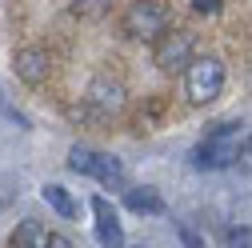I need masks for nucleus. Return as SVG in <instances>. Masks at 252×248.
<instances>
[{
	"label": "nucleus",
	"instance_id": "f257e3e1",
	"mask_svg": "<svg viewBox=\"0 0 252 248\" xmlns=\"http://www.w3.org/2000/svg\"><path fill=\"white\" fill-rule=\"evenodd\" d=\"M240 152H244L240 124H236V120L216 124V128L192 148V168H200V172H220V168L236 164V160H240Z\"/></svg>",
	"mask_w": 252,
	"mask_h": 248
},
{
	"label": "nucleus",
	"instance_id": "f03ea898",
	"mask_svg": "<svg viewBox=\"0 0 252 248\" xmlns=\"http://www.w3.org/2000/svg\"><path fill=\"white\" fill-rule=\"evenodd\" d=\"M168 28H172V16L160 0H132L120 16V32L128 40H152L156 44Z\"/></svg>",
	"mask_w": 252,
	"mask_h": 248
},
{
	"label": "nucleus",
	"instance_id": "7ed1b4c3",
	"mask_svg": "<svg viewBox=\"0 0 252 248\" xmlns=\"http://www.w3.org/2000/svg\"><path fill=\"white\" fill-rule=\"evenodd\" d=\"M224 92V60L220 56H196L184 68V96L188 104H212Z\"/></svg>",
	"mask_w": 252,
	"mask_h": 248
},
{
	"label": "nucleus",
	"instance_id": "20e7f679",
	"mask_svg": "<svg viewBox=\"0 0 252 248\" xmlns=\"http://www.w3.org/2000/svg\"><path fill=\"white\" fill-rule=\"evenodd\" d=\"M68 168H72V172H80V176L100 180L104 188H128L120 160H116V156H108V152L88 148V144H72V148H68Z\"/></svg>",
	"mask_w": 252,
	"mask_h": 248
},
{
	"label": "nucleus",
	"instance_id": "39448f33",
	"mask_svg": "<svg viewBox=\"0 0 252 248\" xmlns=\"http://www.w3.org/2000/svg\"><path fill=\"white\" fill-rule=\"evenodd\" d=\"M192 52H196V36L188 32V28H168V32L156 40L152 60H156V68H164V72H180V68H188L196 60Z\"/></svg>",
	"mask_w": 252,
	"mask_h": 248
},
{
	"label": "nucleus",
	"instance_id": "423d86ee",
	"mask_svg": "<svg viewBox=\"0 0 252 248\" xmlns=\"http://www.w3.org/2000/svg\"><path fill=\"white\" fill-rule=\"evenodd\" d=\"M84 104L96 112L100 120L116 116V112L124 108V84H120V80H112V76H96V80L88 84V92H84Z\"/></svg>",
	"mask_w": 252,
	"mask_h": 248
},
{
	"label": "nucleus",
	"instance_id": "0eeeda50",
	"mask_svg": "<svg viewBox=\"0 0 252 248\" xmlns=\"http://www.w3.org/2000/svg\"><path fill=\"white\" fill-rule=\"evenodd\" d=\"M16 76L24 80V84H44L48 76H52V52L48 48H40V44H24L20 52H16Z\"/></svg>",
	"mask_w": 252,
	"mask_h": 248
},
{
	"label": "nucleus",
	"instance_id": "6e6552de",
	"mask_svg": "<svg viewBox=\"0 0 252 248\" xmlns=\"http://www.w3.org/2000/svg\"><path fill=\"white\" fill-rule=\"evenodd\" d=\"M92 216H96V240L104 248H124V224L104 196H92Z\"/></svg>",
	"mask_w": 252,
	"mask_h": 248
},
{
	"label": "nucleus",
	"instance_id": "1a4fd4ad",
	"mask_svg": "<svg viewBox=\"0 0 252 248\" xmlns=\"http://www.w3.org/2000/svg\"><path fill=\"white\" fill-rule=\"evenodd\" d=\"M124 204H128L132 212L140 216H160L164 212V200L156 188H148V184H136V188H124Z\"/></svg>",
	"mask_w": 252,
	"mask_h": 248
},
{
	"label": "nucleus",
	"instance_id": "9d476101",
	"mask_svg": "<svg viewBox=\"0 0 252 248\" xmlns=\"http://www.w3.org/2000/svg\"><path fill=\"white\" fill-rule=\"evenodd\" d=\"M44 244H48V236H44L40 220H20L8 236V248H44Z\"/></svg>",
	"mask_w": 252,
	"mask_h": 248
},
{
	"label": "nucleus",
	"instance_id": "9b49d317",
	"mask_svg": "<svg viewBox=\"0 0 252 248\" xmlns=\"http://www.w3.org/2000/svg\"><path fill=\"white\" fill-rule=\"evenodd\" d=\"M40 192H44V200H48V204H52V208H56L60 216H64V220H72V216L80 212V204H76V200L68 196V188H60V184H44Z\"/></svg>",
	"mask_w": 252,
	"mask_h": 248
},
{
	"label": "nucleus",
	"instance_id": "f8f14e48",
	"mask_svg": "<svg viewBox=\"0 0 252 248\" xmlns=\"http://www.w3.org/2000/svg\"><path fill=\"white\" fill-rule=\"evenodd\" d=\"M68 12L80 20H100L112 12V0H68Z\"/></svg>",
	"mask_w": 252,
	"mask_h": 248
},
{
	"label": "nucleus",
	"instance_id": "ddd939ff",
	"mask_svg": "<svg viewBox=\"0 0 252 248\" xmlns=\"http://www.w3.org/2000/svg\"><path fill=\"white\" fill-rule=\"evenodd\" d=\"M160 116H164V100H160V96H148L144 108H140V116H136V128H140V132H156Z\"/></svg>",
	"mask_w": 252,
	"mask_h": 248
},
{
	"label": "nucleus",
	"instance_id": "4468645a",
	"mask_svg": "<svg viewBox=\"0 0 252 248\" xmlns=\"http://www.w3.org/2000/svg\"><path fill=\"white\" fill-rule=\"evenodd\" d=\"M220 248H252V228H244V224L228 228V232H224V244H220Z\"/></svg>",
	"mask_w": 252,
	"mask_h": 248
},
{
	"label": "nucleus",
	"instance_id": "2eb2a0df",
	"mask_svg": "<svg viewBox=\"0 0 252 248\" xmlns=\"http://www.w3.org/2000/svg\"><path fill=\"white\" fill-rule=\"evenodd\" d=\"M176 236L184 240V248H208V244L200 240V232H196L192 224H176Z\"/></svg>",
	"mask_w": 252,
	"mask_h": 248
},
{
	"label": "nucleus",
	"instance_id": "dca6fc26",
	"mask_svg": "<svg viewBox=\"0 0 252 248\" xmlns=\"http://www.w3.org/2000/svg\"><path fill=\"white\" fill-rule=\"evenodd\" d=\"M188 4H192V12H200V16H216L224 0H188Z\"/></svg>",
	"mask_w": 252,
	"mask_h": 248
},
{
	"label": "nucleus",
	"instance_id": "f3484780",
	"mask_svg": "<svg viewBox=\"0 0 252 248\" xmlns=\"http://www.w3.org/2000/svg\"><path fill=\"white\" fill-rule=\"evenodd\" d=\"M0 112H4L8 120H16V124H28V120H24V116H20V112H16V108H12L8 100H4V92H0Z\"/></svg>",
	"mask_w": 252,
	"mask_h": 248
},
{
	"label": "nucleus",
	"instance_id": "a211bd4d",
	"mask_svg": "<svg viewBox=\"0 0 252 248\" xmlns=\"http://www.w3.org/2000/svg\"><path fill=\"white\" fill-rule=\"evenodd\" d=\"M44 248H72V240H68V236H60V232H52Z\"/></svg>",
	"mask_w": 252,
	"mask_h": 248
},
{
	"label": "nucleus",
	"instance_id": "6ab92c4d",
	"mask_svg": "<svg viewBox=\"0 0 252 248\" xmlns=\"http://www.w3.org/2000/svg\"><path fill=\"white\" fill-rule=\"evenodd\" d=\"M244 152H252V136H248V140H244Z\"/></svg>",
	"mask_w": 252,
	"mask_h": 248
}]
</instances>
